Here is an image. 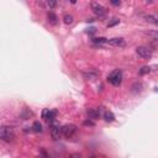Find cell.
<instances>
[{
    "label": "cell",
    "mask_w": 158,
    "mask_h": 158,
    "mask_svg": "<svg viewBox=\"0 0 158 158\" xmlns=\"http://www.w3.org/2000/svg\"><path fill=\"white\" fill-rule=\"evenodd\" d=\"M15 137L14 129L10 126H0V140L10 142Z\"/></svg>",
    "instance_id": "cell-1"
},
{
    "label": "cell",
    "mask_w": 158,
    "mask_h": 158,
    "mask_svg": "<svg viewBox=\"0 0 158 158\" xmlns=\"http://www.w3.org/2000/svg\"><path fill=\"white\" fill-rule=\"evenodd\" d=\"M107 79H109V82L114 87H119L121 84V82H122V73H121V71H114L110 76L107 77Z\"/></svg>",
    "instance_id": "cell-2"
},
{
    "label": "cell",
    "mask_w": 158,
    "mask_h": 158,
    "mask_svg": "<svg viewBox=\"0 0 158 158\" xmlns=\"http://www.w3.org/2000/svg\"><path fill=\"white\" fill-rule=\"evenodd\" d=\"M77 132V127H76V125H64V126L62 127V135L64 136V137H67V138H69V137H72L74 134Z\"/></svg>",
    "instance_id": "cell-3"
},
{
    "label": "cell",
    "mask_w": 158,
    "mask_h": 158,
    "mask_svg": "<svg viewBox=\"0 0 158 158\" xmlns=\"http://www.w3.org/2000/svg\"><path fill=\"white\" fill-rule=\"evenodd\" d=\"M136 52H137V54L140 57H142V58H151V56H152V49L149 48V47H147V46H140V47H137Z\"/></svg>",
    "instance_id": "cell-4"
},
{
    "label": "cell",
    "mask_w": 158,
    "mask_h": 158,
    "mask_svg": "<svg viewBox=\"0 0 158 158\" xmlns=\"http://www.w3.org/2000/svg\"><path fill=\"white\" fill-rule=\"evenodd\" d=\"M91 9H93L94 14L98 15V16H104L106 14L105 7L101 4H99V3H93V4H91Z\"/></svg>",
    "instance_id": "cell-5"
},
{
    "label": "cell",
    "mask_w": 158,
    "mask_h": 158,
    "mask_svg": "<svg viewBox=\"0 0 158 158\" xmlns=\"http://www.w3.org/2000/svg\"><path fill=\"white\" fill-rule=\"evenodd\" d=\"M106 45L115 46V47H123V46H125V40L121 38V37H116V38H111V40H106Z\"/></svg>",
    "instance_id": "cell-6"
},
{
    "label": "cell",
    "mask_w": 158,
    "mask_h": 158,
    "mask_svg": "<svg viewBox=\"0 0 158 158\" xmlns=\"http://www.w3.org/2000/svg\"><path fill=\"white\" fill-rule=\"evenodd\" d=\"M57 111L56 110H52V109H45L42 111V118L47 121H52L54 119V116H56Z\"/></svg>",
    "instance_id": "cell-7"
},
{
    "label": "cell",
    "mask_w": 158,
    "mask_h": 158,
    "mask_svg": "<svg viewBox=\"0 0 158 158\" xmlns=\"http://www.w3.org/2000/svg\"><path fill=\"white\" fill-rule=\"evenodd\" d=\"M51 136L53 140H58L61 136H62V127L60 126H53L52 130H51Z\"/></svg>",
    "instance_id": "cell-8"
},
{
    "label": "cell",
    "mask_w": 158,
    "mask_h": 158,
    "mask_svg": "<svg viewBox=\"0 0 158 158\" xmlns=\"http://www.w3.org/2000/svg\"><path fill=\"white\" fill-rule=\"evenodd\" d=\"M88 115H89V119H93V120H96L99 116H100L99 111H96V110H94V109H89V110H88Z\"/></svg>",
    "instance_id": "cell-9"
},
{
    "label": "cell",
    "mask_w": 158,
    "mask_h": 158,
    "mask_svg": "<svg viewBox=\"0 0 158 158\" xmlns=\"http://www.w3.org/2000/svg\"><path fill=\"white\" fill-rule=\"evenodd\" d=\"M47 18H48V21L51 22L52 25H56V24H57V16H56V14H54V12L49 11V12L47 14Z\"/></svg>",
    "instance_id": "cell-10"
},
{
    "label": "cell",
    "mask_w": 158,
    "mask_h": 158,
    "mask_svg": "<svg viewBox=\"0 0 158 158\" xmlns=\"http://www.w3.org/2000/svg\"><path fill=\"white\" fill-rule=\"evenodd\" d=\"M104 119H105L106 121L111 122V121L115 120V116H114V114H112L111 111H105V114H104Z\"/></svg>",
    "instance_id": "cell-11"
},
{
    "label": "cell",
    "mask_w": 158,
    "mask_h": 158,
    "mask_svg": "<svg viewBox=\"0 0 158 158\" xmlns=\"http://www.w3.org/2000/svg\"><path fill=\"white\" fill-rule=\"evenodd\" d=\"M32 129H34L35 132H41V131H42V125H41L38 121H36V122H34V126H32Z\"/></svg>",
    "instance_id": "cell-12"
},
{
    "label": "cell",
    "mask_w": 158,
    "mask_h": 158,
    "mask_svg": "<svg viewBox=\"0 0 158 158\" xmlns=\"http://www.w3.org/2000/svg\"><path fill=\"white\" fill-rule=\"evenodd\" d=\"M63 19H64V22L67 24V25H69V24H72V22H73V16H72V15H69V14H65Z\"/></svg>",
    "instance_id": "cell-13"
},
{
    "label": "cell",
    "mask_w": 158,
    "mask_h": 158,
    "mask_svg": "<svg viewBox=\"0 0 158 158\" xmlns=\"http://www.w3.org/2000/svg\"><path fill=\"white\" fill-rule=\"evenodd\" d=\"M94 42H95V43H99V45H103V43H106V38H104V37L94 38Z\"/></svg>",
    "instance_id": "cell-14"
},
{
    "label": "cell",
    "mask_w": 158,
    "mask_h": 158,
    "mask_svg": "<svg viewBox=\"0 0 158 158\" xmlns=\"http://www.w3.org/2000/svg\"><path fill=\"white\" fill-rule=\"evenodd\" d=\"M149 69H151L149 67H142V68H141V71H140V74H141V76L147 74V73H149Z\"/></svg>",
    "instance_id": "cell-15"
},
{
    "label": "cell",
    "mask_w": 158,
    "mask_h": 158,
    "mask_svg": "<svg viewBox=\"0 0 158 158\" xmlns=\"http://www.w3.org/2000/svg\"><path fill=\"white\" fill-rule=\"evenodd\" d=\"M147 20H148V21H151V22H153V24H157V21H156V18H154V16H151V15H149V16H147Z\"/></svg>",
    "instance_id": "cell-16"
},
{
    "label": "cell",
    "mask_w": 158,
    "mask_h": 158,
    "mask_svg": "<svg viewBox=\"0 0 158 158\" xmlns=\"http://www.w3.org/2000/svg\"><path fill=\"white\" fill-rule=\"evenodd\" d=\"M116 24H119V20L118 19H114L110 24H109V27H111V26H114V25H116Z\"/></svg>",
    "instance_id": "cell-17"
},
{
    "label": "cell",
    "mask_w": 158,
    "mask_h": 158,
    "mask_svg": "<svg viewBox=\"0 0 158 158\" xmlns=\"http://www.w3.org/2000/svg\"><path fill=\"white\" fill-rule=\"evenodd\" d=\"M47 4H48L49 7H54V6H56V1H48Z\"/></svg>",
    "instance_id": "cell-18"
},
{
    "label": "cell",
    "mask_w": 158,
    "mask_h": 158,
    "mask_svg": "<svg viewBox=\"0 0 158 158\" xmlns=\"http://www.w3.org/2000/svg\"><path fill=\"white\" fill-rule=\"evenodd\" d=\"M71 158H82V157H80V154H78V153H74V154L71 156Z\"/></svg>",
    "instance_id": "cell-19"
},
{
    "label": "cell",
    "mask_w": 158,
    "mask_h": 158,
    "mask_svg": "<svg viewBox=\"0 0 158 158\" xmlns=\"http://www.w3.org/2000/svg\"><path fill=\"white\" fill-rule=\"evenodd\" d=\"M111 4H112V5H116V6H118V5H120L121 3H120V1H111Z\"/></svg>",
    "instance_id": "cell-20"
},
{
    "label": "cell",
    "mask_w": 158,
    "mask_h": 158,
    "mask_svg": "<svg viewBox=\"0 0 158 158\" xmlns=\"http://www.w3.org/2000/svg\"><path fill=\"white\" fill-rule=\"evenodd\" d=\"M84 123H85V125H94V123H93V122H91V121H85Z\"/></svg>",
    "instance_id": "cell-21"
}]
</instances>
